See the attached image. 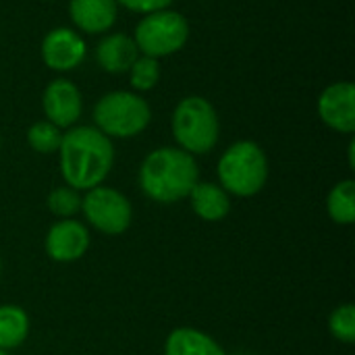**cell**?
<instances>
[{
  "mask_svg": "<svg viewBox=\"0 0 355 355\" xmlns=\"http://www.w3.org/2000/svg\"><path fill=\"white\" fill-rule=\"evenodd\" d=\"M331 333L335 339L343 343H354L355 341V308L352 304L339 306L329 320Z\"/></svg>",
  "mask_w": 355,
  "mask_h": 355,
  "instance_id": "44dd1931",
  "label": "cell"
},
{
  "mask_svg": "<svg viewBox=\"0 0 355 355\" xmlns=\"http://www.w3.org/2000/svg\"><path fill=\"white\" fill-rule=\"evenodd\" d=\"M48 208L52 214L69 218L73 214H77L81 210V198L77 193V189L64 185V187H56L50 196H48Z\"/></svg>",
  "mask_w": 355,
  "mask_h": 355,
  "instance_id": "ffe728a7",
  "label": "cell"
},
{
  "mask_svg": "<svg viewBox=\"0 0 355 355\" xmlns=\"http://www.w3.org/2000/svg\"><path fill=\"white\" fill-rule=\"evenodd\" d=\"M42 108L46 121H50L58 129H71L81 119L83 96L71 79L58 77L46 85L42 96Z\"/></svg>",
  "mask_w": 355,
  "mask_h": 355,
  "instance_id": "9c48e42d",
  "label": "cell"
},
{
  "mask_svg": "<svg viewBox=\"0 0 355 355\" xmlns=\"http://www.w3.org/2000/svg\"><path fill=\"white\" fill-rule=\"evenodd\" d=\"M354 152H355V141H352V144H349V166H352V168H355Z\"/></svg>",
  "mask_w": 355,
  "mask_h": 355,
  "instance_id": "603a6c76",
  "label": "cell"
},
{
  "mask_svg": "<svg viewBox=\"0 0 355 355\" xmlns=\"http://www.w3.org/2000/svg\"><path fill=\"white\" fill-rule=\"evenodd\" d=\"M173 0H116L119 6L127 8V10H133V12H141V15H148V12H154V10H162V8H168Z\"/></svg>",
  "mask_w": 355,
  "mask_h": 355,
  "instance_id": "7402d4cb",
  "label": "cell"
},
{
  "mask_svg": "<svg viewBox=\"0 0 355 355\" xmlns=\"http://www.w3.org/2000/svg\"><path fill=\"white\" fill-rule=\"evenodd\" d=\"M139 48L133 40V35L114 31L106 33L98 46H96V62L102 71L110 75H121L131 69V64L137 60Z\"/></svg>",
  "mask_w": 355,
  "mask_h": 355,
  "instance_id": "4fadbf2b",
  "label": "cell"
},
{
  "mask_svg": "<svg viewBox=\"0 0 355 355\" xmlns=\"http://www.w3.org/2000/svg\"><path fill=\"white\" fill-rule=\"evenodd\" d=\"M0 355H6V354H4V352H2V349H0Z\"/></svg>",
  "mask_w": 355,
  "mask_h": 355,
  "instance_id": "cb8c5ba5",
  "label": "cell"
},
{
  "mask_svg": "<svg viewBox=\"0 0 355 355\" xmlns=\"http://www.w3.org/2000/svg\"><path fill=\"white\" fill-rule=\"evenodd\" d=\"M220 187L239 198L256 196L268 181V158L264 150L250 139L227 148L218 160Z\"/></svg>",
  "mask_w": 355,
  "mask_h": 355,
  "instance_id": "3957f363",
  "label": "cell"
},
{
  "mask_svg": "<svg viewBox=\"0 0 355 355\" xmlns=\"http://www.w3.org/2000/svg\"><path fill=\"white\" fill-rule=\"evenodd\" d=\"M327 208L331 218L337 225H352L355 220V183L352 179H345L337 183L327 200Z\"/></svg>",
  "mask_w": 355,
  "mask_h": 355,
  "instance_id": "e0dca14e",
  "label": "cell"
},
{
  "mask_svg": "<svg viewBox=\"0 0 355 355\" xmlns=\"http://www.w3.org/2000/svg\"><path fill=\"white\" fill-rule=\"evenodd\" d=\"M173 135L187 154H208L218 144L220 121L216 108L202 96L183 98L171 119Z\"/></svg>",
  "mask_w": 355,
  "mask_h": 355,
  "instance_id": "277c9868",
  "label": "cell"
},
{
  "mask_svg": "<svg viewBox=\"0 0 355 355\" xmlns=\"http://www.w3.org/2000/svg\"><path fill=\"white\" fill-rule=\"evenodd\" d=\"M152 121V108L135 92L114 89L104 94L94 106V123L96 129L106 137H135Z\"/></svg>",
  "mask_w": 355,
  "mask_h": 355,
  "instance_id": "5b68a950",
  "label": "cell"
},
{
  "mask_svg": "<svg viewBox=\"0 0 355 355\" xmlns=\"http://www.w3.org/2000/svg\"><path fill=\"white\" fill-rule=\"evenodd\" d=\"M29 333V318L17 306H0V349L19 347Z\"/></svg>",
  "mask_w": 355,
  "mask_h": 355,
  "instance_id": "2e32d148",
  "label": "cell"
},
{
  "mask_svg": "<svg viewBox=\"0 0 355 355\" xmlns=\"http://www.w3.org/2000/svg\"><path fill=\"white\" fill-rule=\"evenodd\" d=\"M69 17L77 31L102 35L114 27L119 4L116 0H69Z\"/></svg>",
  "mask_w": 355,
  "mask_h": 355,
  "instance_id": "7c38bea8",
  "label": "cell"
},
{
  "mask_svg": "<svg viewBox=\"0 0 355 355\" xmlns=\"http://www.w3.org/2000/svg\"><path fill=\"white\" fill-rule=\"evenodd\" d=\"M133 40L139 48V54L160 60L183 50L189 40V21L171 8L154 10L139 19Z\"/></svg>",
  "mask_w": 355,
  "mask_h": 355,
  "instance_id": "8992f818",
  "label": "cell"
},
{
  "mask_svg": "<svg viewBox=\"0 0 355 355\" xmlns=\"http://www.w3.org/2000/svg\"><path fill=\"white\" fill-rule=\"evenodd\" d=\"M198 177L196 158L181 148H158L146 156L139 168L144 193L160 204H173L187 198L198 183Z\"/></svg>",
  "mask_w": 355,
  "mask_h": 355,
  "instance_id": "7a4b0ae2",
  "label": "cell"
},
{
  "mask_svg": "<svg viewBox=\"0 0 355 355\" xmlns=\"http://www.w3.org/2000/svg\"><path fill=\"white\" fill-rule=\"evenodd\" d=\"M0 268H2V262H0Z\"/></svg>",
  "mask_w": 355,
  "mask_h": 355,
  "instance_id": "d4e9b609",
  "label": "cell"
},
{
  "mask_svg": "<svg viewBox=\"0 0 355 355\" xmlns=\"http://www.w3.org/2000/svg\"><path fill=\"white\" fill-rule=\"evenodd\" d=\"M60 141H62V129H58L50 121H37L27 131V144L37 154H54V152H58Z\"/></svg>",
  "mask_w": 355,
  "mask_h": 355,
  "instance_id": "d6986e66",
  "label": "cell"
},
{
  "mask_svg": "<svg viewBox=\"0 0 355 355\" xmlns=\"http://www.w3.org/2000/svg\"><path fill=\"white\" fill-rule=\"evenodd\" d=\"M42 60L50 71L69 73L77 69L87 54V46L83 35L73 27H54L50 29L40 48Z\"/></svg>",
  "mask_w": 355,
  "mask_h": 355,
  "instance_id": "ba28073f",
  "label": "cell"
},
{
  "mask_svg": "<svg viewBox=\"0 0 355 355\" xmlns=\"http://www.w3.org/2000/svg\"><path fill=\"white\" fill-rule=\"evenodd\" d=\"M89 248L87 229L71 218L56 223L46 235V252L56 262H75Z\"/></svg>",
  "mask_w": 355,
  "mask_h": 355,
  "instance_id": "8fae6325",
  "label": "cell"
},
{
  "mask_svg": "<svg viewBox=\"0 0 355 355\" xmlns=\"http://www.w3.org/2000/svg\"><path fill=\"white\" fill-rule=\"evenodd\" d=\"M81 210L92 227L106 235H119L131 225V204L129 200L110 187H94L81 200Z\"/></svg>",
  "mask_w": 355,
  "mask_h": 355,
  "instance_id": "52a82bcc",
  "label": "cell"
},
{
  "mask_svg": "<svg viewBox=\"0 0 355 355\" xmlns=\"http://www.w3.org/2000/svg\"><path fill=\"white\" fill-rule=\"evenodd\" d=\"M60 171L69 187L94 189L102 185L114 164V146L96 127H71L58 148Z\"/></svg>",
  "mask_w": 355,
  "mask_h": 355,
  "instance_id": "6da1fadb",
  "label": "cell"
},
{
  "mask_svg": "<svg viewBox=\"0 0 355 355\" xmlns=\"http://www.w3.org/2000/svg\"><path fill=\"white\" fill-rule=\"evenodd\" d=\"M129 73V83L133 87L135 94H144L150 92L158 85L160 81V62L152 56H144L139 54L137 60L131 64Z\"/></svg>",
  "mask_w": 355,
  "mask_h": 355,
  "instance_id": "ac0fdd59",
  "label": "cell"
},
{
  "mask_svg": "<svg viewBox=\"0 0 355 355\" xmlns=\"http://www.w3.org/2000/svg\"><path fill=\"white\" fill-rule=\"evenodd\" d=\"M187 198L191 200L193 212L208 223L225 218L231 210L229 193L216 183H200L198 181Z\"/></svg>",
  "mask_w": 355,
  "mask_h": 355,
  "instance_id": "5bb4252c",
  "label": "cell"
},
{
  "mask_svg": "<svg viewBox=\"0 0 355 355\" xmlns=\"http://www.w3.org/2000/svg\"><path fill=\"white\" fill-rule=\"evenodd\" d=\"M164 355H225L223 347L202 331L177 329L168 335Z\"/></svg>",
  "mask_w": 355,
  "mask_h": 355,
  "instance_id": "9a60e30c",
  "label": "cell"
},
{
  "mask_svg": "<svg viewBox=\"0 0 355 355\" xmlns=\"http://www.w3.org/2000/svg\"><path fill=\"white\" fill-rule=\"evenodd\" d=\"M318 116L327 127L352 135L355 131V87L352 81L331 83L318 98Z\"/></svg>",
  "mask_w": 355,
  "mask_h": 355,
  "instance_id": "30bf717a",
  "label": "cell"
}]
</instances>
